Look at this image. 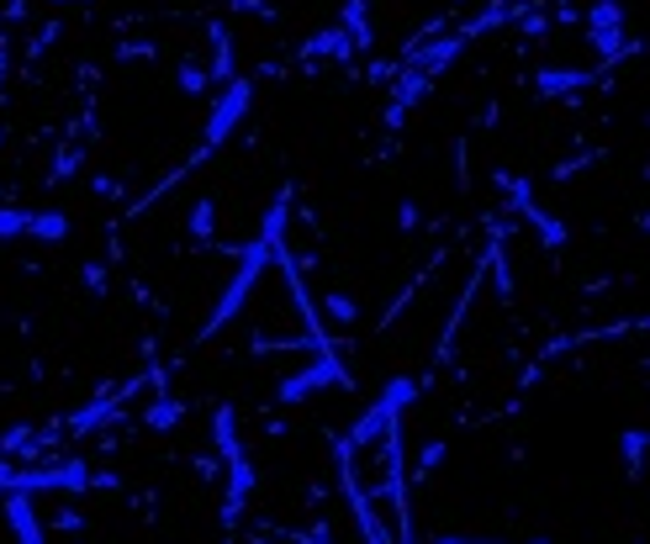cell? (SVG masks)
<instances>
[{
  "label": "cell",
  "instance_id": "8fae6325",
  "mask_svg": "<svg viewBox=\"0 0 650 544\" xmlns=\"http://www.w3.org/2000/svg\"><path fill=\"white\" fill-rule=\"evenodd\" d=\"M338 27H344V38L355 43V53L376 43V27H370V0H344L338 6Z\"/></svg>",
  "mask_w": 650,
  "mask_h": 544
},
{
  "label": "cell",
  "instance_id": "484cf974",
  "mask_svg": "<svg viewBox=\"0 0 650 544\" xmlns=\"http://www.w3.org/2000/svg\"><path fill=\"white\" fill-rule=\"evenodd\" d=\"M6 74H11V53H6V32H0V85H6Z\"/></svg>",
  "mask_w": 650,
  "mask_h": 544
},
{
  "label": "cell",
  "instance_id": "5b68a950",
  "mask_svg": "<svg viewBox=\"0 0 650 544\" xmlns=\"http://www.w3.org/2000/svg\"><path fill=\"white\" fill-rule=\"evenodd\" d=\"M349 391L355 386V376H349V365H344V355H313V365H302V370H291V376L275 380V402L291 407V402H307V397H317V391Z\"/></svg>",
  "mask_w": 650,
  "mask_h": 544
},
{
  "label": "cell",
  "instance_id": "ac0fdd59",
  "mask_svg": "<svg viewBox=\"0 0 650 544\" xmlns=\"http://www.w3.org/2000/svg\"><path fill=\"white\" fill-rule=\"evenodd\" d=\"M27 207H0V243H22L27 238Z\"/></svg>",
  "mask_w": 650,
  "mask_h": 544
},
{
  "label": "cell",
  "instance_id": "277c9868",
  "mask_svg": "<svg viewBox=\"0 0 650 544\" xmlns=\"http://www.w3.org/2000/svg\"><path fill=\"white\" fill-rule=\"evenodd\" d=\"M581 27H587V43H593L602 70H619L625 59L640 53V38H629L625 6H619V0H593L587 17H581Z\"/></svg>",
  "mask_w": 650,
  "mask_h": 544
},
{
  "label": "cell",
  "instance_id": "8992f818",
  "mask_svg": "<svg viewBox=\"0 0 650 544\" xmlns=\"http://www.w3.org/2000/svg\"><path fill=\"white\" fill-rule=\"evenodd\" d=\"M602 64H593V70H577V64H545V70L534 74V91L545 95V101H572V95H587L593 85H602Z\"/></svg>",
  "mask_w": 650,
  "mask_h": 544
},
{
  "label": "cell",
  "instance_id": "4316f807",
  "mask_svg": "<svg viewBox=\"0 0 650 544\" xmlns=\"http://www.w3.org/2000/svg\"><path fill=\"white\" fill-rule=\"evenodd\" d=\"M53 523H59V529H80V513H74V508H64V513H59Z\"/></svg>",
  "mask_w": 650,
  "mask_h": 544
},
{
  "label": "cell",
  "instance_id": "30bf717a",
  "mask_svg": "<svg viewBox=\"0 0 650 544\" xmlns=\"http://www.w3.org/2000/svg\"><path fill=\"white\" fill-rule=\"evenodd\" d=\"M207 43H212V85H228V80H239V59H233V32L228 22H212L207 27Z\"/></svg>",
  "mask_w": 650,
  "mask_h": 544
},
{
  "label": "cell",
  "instance_id": "7c38bea8",
  "mask_svg": "<svg viewBox=\"0 0 650 544\" xmlns=\"http://www.w3.org/2000/svg\"><path fill=\"white\" fill-rule=\"evenodd\" d=\"M74 233V222L59 207H43V212L27 217V238H38V243H64Z\"/></svg>",
  "mask_w": 650,
  "mask_h": 544
},
{
  "label": "cell",
  "instance_id": "7402d4cb",
  "mask_svg": "<svg viewBox=\"0 0 650 544\" xmlns=\"http://www.w3.org/2000/svg\"><path fill=\"white\" fill-rule=\"evenodd\" d=\"M228 11H249V17H275V6H270V0H228Z\"/></svg>",
  "mask_w": 650,
  "mask_h": 544
},
{
  "label": "cell",
  "instance_id": "d4e9b609",
  "mask_svg": "<svg viewBox=\"0 0 650 544\" xmlns=\"http://www.w3.org/2000/svg\"><path fill=\"white\" fill-rule=\"evenodd\" d=\"M433 544H503V540H465V534H444V540ZM530 544H551V540H530Z\"/></svg>",
  "mask_w": 650,
  "mask_h": 544
},
{
  "label": "cell",
  "instance_id": "603a6c76",
  "mask_svg": "<svg viewBox=\"0 0 650 544\" xmlns=\"http://www.w3.org/2000/svg\"><path fill=\"white\" fill-rule=\"evenodd\" d=\"M587 165H593V159H587V154H581V159H566V165L555 169L551 180H572V175H581V169H587Z\"/></svg>",
  "mask_w": 650,
  "mask_h": 544
},
{
  "label": "cell",
  "instance_id": "d6986e66",
  "mask_svg": "<svg viewBox=\"0 0 650 544\" xmlns=\"http://www.w3.org/2000/svg\"><path fill=\"white\" fill-rule=\"evenodd\" d=\"M444 454H450V439H429V444L418 450V475H433L444 465Z\"/></svg>",
  "mask_w": 650,
  "mask_h": 544
},
{
  "label": "cell",
  "instance_id": "4fadbf2b",
  "mask_svg": "<svg viewBox=\"0 0 650 544\" xmlns=\"http://www.w3.org/2000/svg\"><path fill=\"white\" fill-rule=\"evenodd\" d=\"M180 423H186V402L180 397H154L144 407V428H154V433H175Z\"/></svg>",
  "mask_w": 650,
  "mask_h": 544
},
{
  "label": "cell",
  "instance_id": "83f0119b",
  "mask_svg": "<svg viewBox=\"0 0 650 544\" xmlns=\"http://www.w3.org/2000/svg\"><path fill=\"white\" fill-rule=\"evenodd\" d=\"M49 6H74V0H49Z\"/></svg>",
  "mask_w": 650,
  "mask_h": 544
},
{
  "label": "cell",
  "instance_id": "3957f363",
  "mask_svg": "<svg viewBox=\"0 0 650 544\" xmlns=\"http://www.w3.org/2000/svg\"><path fill=\"white\" fill-rule=\"evenodd\" d=\"M497 190L507 196V212L524 217V222L534 228V238H539L551 254L572 249V228H566L555 212H545V207H539V190H534L530 175H507V169H497Z\"/></svg>",
  "mask_w": 650,
  "mask_h": 544
},
{
  "label": "cell",
  "instance_id": "f1b7e54d",
  "mask_svg": "<svg viewBox=\"0 0 650 544\" xmlns=\"http://www.w3.org/2000/svg\"><path fill=\"white\" fill-rule=\"evenodd\" d=\"M455 6H465V0H455Z\"/></svg>",
  "mask_w": 650,
  "mask_h": 544
},
{
  "label": "cell",
  "instance_id": "52a82bcc",
  "mask_svg": "<svg viewBox=\"0 0 650 544\" xmlns=\"http://www.w3.org/2000/svg\"><path fill=\"white\" fill-rule=\"evenodd\" d=\"M0 508H6V523H11L17 544H49V529H43V513H38L32 492H6Z\"/></svg>",
  "mask_w": 650,
  "mask_h": 544
},
{
  "label": "cell",
  "instance_id": "7a4b0ae2",
  "mask_svg": "<svg viewBox=\"0 0 650 544\" xmlns=\"http://www.w3.org/2000/svg\"><path fill=\"white\" fill-rule=\"evenodd\" d=\"M418 397H423V380L391 376V380L381 386V397H376V402L360 412V423H355L349 433H344V439H338V450H344V454H360L365 444H376V439L386 433V423H397V418H402V412H408Z\"/></svg>",
  "mask_w": 650,
  "mask_h": 544
},
{
  "label": "cell",
  "instance_id": "9c48e42d",
  "mask_svg": "<svg viewBox=\"0 0 650 544\" xmlns=\"http://www.w3.org/2000/svg\"><path fill=\"white\" fill-rule=\"evenodd\" d=\"M296 53H302V64H349V59H355V43L344 38V27L338 22H328V27H317Z\"/></svg>",
  "mask_w": 650,
  "mask_h": 544
},
{
  "label": "cell",
  "instance_id": "44dd1931",
  "mask_svg": "<svg viewBox=\"0 0 650 544\" xmlns=\"http://www.w3.org/2000/svg\"><path fill=\"white\" fill-rule=\"evenodd\" d=\"M397 228H402V233H418V201H397Z\"/></svg>",
  "mask_w": 650,
  "mask_h": 544
},
{
  "label": "cell",
  "instance_id": "cb8c5ba5",
  "mask_svg": "<svg viewBox=\"0 0 650 544\" xmlns=\"http://www.w3.org/2000/svg\"><path fill=\"white\" fill-rule=\"evenodd\" d=\"M85 281H91L96 296H106V270H101V264H85Z\"/></svg>",
  "mask_w": 650,
  "mask_h": 544
},
{
  "label": "cell",
  "instance_id": "e0dca14e",
  "mask_svg": "<svg viewBox=\"0 0 650 544\" xmlns=\"http://www.w3.org/2000/svg\"><path fill=\"white\" fill-rule=\"evenodd\" d=\"M85 169V148L80 143H70V148H59V165L49 169V186H64V180H74Z\"/></svg>",
  "mask_w": 650,
  "mask_h": 544
},
{
  "label": "cell",
  "instance_id": "2e32d148",
  "mask_svg": "<svg viewBox=\"0 0 650 544\" xmlns=\"http://www.w3.org/2000/svg\"><path fill=\"white\" fill-rule=\"evenodd\" d=\"M323 312L334 317L338 328H355V323H360V302H355L349 291H328V296H323Z\"/></svg>",
  "mask_w": 650,
  "mask_h": 544
},
{
  "label": "cell",
  "instance_id": "ffe728a7",
  "mask_svg": "<svg viewBox=\"0 0 650 544\" xmlns=\"http://www.w3.org/2000/svg\"><path fill=\"white\" fill-rule=\"evenodd\" d=\"M59 38H64V22L53 17V22H43V27H38V38H32V53H49V48L59 43Z\"/></svg>",
  "mask_w": 650,
  "mask_h": 544
},
{
  "label": "cell",
  "instance_id": "ba28073f",
  "mask_svg": "<svg viewBox=\"0 0 650 544\" xmlns=\"http://www.w3.org/2000/svg\"><path fill=\"white\" fill-rule=\"evenodd\" d=\"M186 238H191L196 249H207V254H239V249H228V243L217 238V201L212 196H196L191 207H186Z\"/></svg>",
  "mask_w": 650,
  "mask_h": 544
},
{
  "label": "cell",
  "instance_id": "5bb4252c",
  "mask_svg": "<svg viewBox=\"0 0 650 544\" xmlns=\"http://www.w3.org/2000/svg\"><path fill=\"white\" fill-rule=\"evenodd\" d=\"M169 80H175V91H180V95H207V91H212V70H207L201 59H180Z\"/></svg>",
  "mask_w": 650,
  "mask_h": 544
},
{
  "label": "cell",
  "instance_id": "6da1fadb",
  "mask_svg": "<svg viewBox=\"0 0 650 544\" xmlns=\"http://www.w3.org/2000/svg\"><path fill=\"white\" fill-rule=\"evenodd\" d=\"M286 217H291V186H281V190H275V201H270L265 222H260V233L249 238V243H239V254H233L239 264H233V275H228V285H222L217 307L207 312V323H201V333H196L201 344H212L217 333H222L243 307H249V296L260 291L270 260H275V249L286 243Z\"/></svg>",
  "mask_w": 650,
  "mask_h": 544
},
{
  "label": "cell",
  "instance_id": "9a60e30c",
  "mask_svg": "<svg viewBox=\"0 0 650 544\" xmlns=\"http://www.w3.org/2000/svg\"><path fill=\"white\" fill-rule=\"evenodd\" d=\"M619 465L629 475H640V465H646V428H625L619 433Z\"/></svg>",
  "mask_w": 650,
  "mask_h": 544
}]
</instances>
